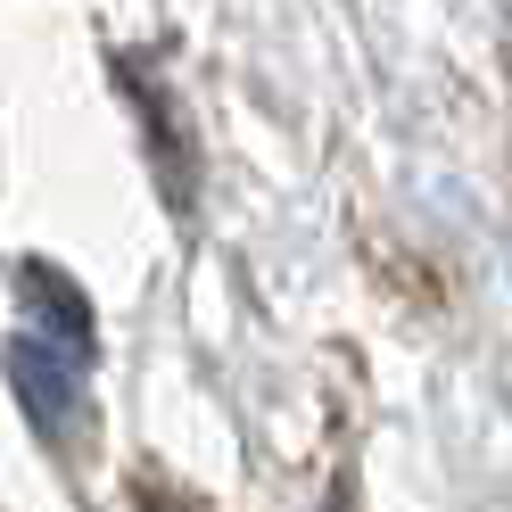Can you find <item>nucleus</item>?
Wrapping results in <instances>:
<instances>
[{
    "label": "nucleus",
    "mask_w": 512,
    "mask_h": 512,
    "mask_svg": "<svg viewBox=\"0 0 512 512\" xmlns=\"http://www.w3.org/2000/svg\"><path fill=\"white\" fill-rule=\"evenodd\" d=\"M9 389L25 405V422H34V438L67 446L75 422H83V389H91V356H75V347H58L42 331H17L9 339Z\"/></svg>",
    "instance_id": "1"
},
{
    "label": "nucleus",
    "mask_w": 512,
    "mask_h": 512,
    "mask_svg": "<svg viewBox=\"0 0 512 512\" xmlns=\"http://www.w3.org/2000/svg\"><path fill=\"white\" fill-rule=\"evenodd\" d=\"M116 91H124V108L141 116V141H149V166H157V190H166V207L190 215V207H199V157H190V133H182L174 91L157 83L141 58H116Z\"/></svg>",
    "instance_id": "2"
},
{
    "label": "nucleus",
    "mask_w": 512,
    "mask_h": 512,
    "mask_svg": "<svg viewBox=\"0 0 512 512\" xmlns=\"http://www.w3.org/2000/svg\"><path fill=\"white\" fill-rule=\"evenodd\" d=\"M17 331H42L58 347H75V356H100V314H91V298L75 290V273H58L50 256H25L17 265Z\"/></svg>",
    "instance_id": "3"
},
{
    "label": "nucleus",
    "mask_w": 512,
    "mask_h": 512,
    "mask_svg": "<svg viewBox=\"0 0 512 512\" xmlns=\"http://www.w3.org/2000/svg\"><path fill=\"white\" fill-rule=\"evenodd\" d=\"M141 512H182V504H166V496H157V488H149V496H141Z\"/></svg>",
    "instance_id": "4"
}]
</instances>
